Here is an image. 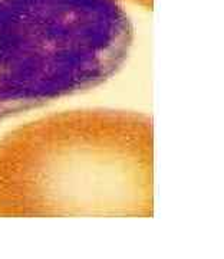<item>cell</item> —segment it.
<instances>
[{"instance_id":"1","label":"cell","mask_w":224,"mask_h":259,"mask_svg":"<svg viewBox=\"0 0 224 259\" xmlns=\"http://www.w3.org/2000/svg\"><path fill=\"white\" fill-rule=\"evenodd\" d=\"M130 33L118 0H0V115L102 79Z\"/></svg>"},{"instance_id":"2","label":"cell","mask_w":224,"mask_h":259,"mask_svg":"<svg viewBox=\"0 0 224 259\" xmlns=\"http://www.w3.org/2000/svg\"><path fill=\"white\" fill-rule=\"evenodd\" d=\"M137 2H140V3H142V5H148L151 0H137Z\"/></svg>"}]
</instances>
